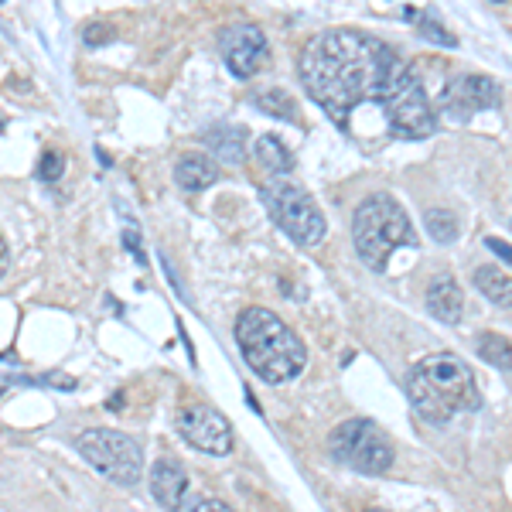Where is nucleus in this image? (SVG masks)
Returning <instances> with one entry per match:
<instances>
[{
    "label": "nucleus",
    "instance_id": "obj_14",
    "mask_svg": "<svg viewBox=\"0 0 512 512\" xmlns=\"http://www.w3.org/2000/svg\"><path fill=\"white\" fill-rule=\"evenodd\" d=\"M475 287L489 297L492 304H499V308H509L512 301V280L502 267H478L475 270Z\"/></svg>",
    "mask_w": 512,
    "mask_h": 512
},
{
    "label": "nucleus",
    "instance_id": "obj_3",
    "mask_svg": "<svg viewBox=\"0 0 512 512\" xmlns=\"http://www.w3.org/2000/svg\"><path fill=\"white\" fill-rule=\"evenodd\" d=\"M236 342L243 352L246 366L267 383H291L294 376L304 373L308 366V349L297 338V332L280 321L267 308H246L236 318Z\"/></svg>",
    "mask_w": 512,
    "mask_h": 512
},
{
    "label": "nucleus",
    "instance_id": "obj_13",
    "mask_svg": "<svg viewBox=\"0 0 512 512\" xmlns=\"http://www.w3.org/2000/svg\"><path fill=\"white\" fill-rule=\"evenodd\" d=\"M175 181L185 192H205V188H212L219 181V164L209 154L188 151L175 164Z\"/></svg>",
    "mask_w": 512,
    "mask_h": 512
},
{
    "label": "nucleus",
    "instance_id": "obj_21",
    "mask_svg": "<svg viewBox=\"0 0 512 512\" xmlns=\"http://www.w3.org/2000/svg\"><path fill=\"white\" fill-rule=\"evenodd\" d=\"M192 512H236V509L226 506L222 499H198Z\"/></svg>",
    "mask_w": 512,
    "mask_h": 512
},
{
    "label": "nucleus",
    "instance_id": "obj_4",
    "mask_svg": "<svg viewBox=\"0 0 512 512\" xmlns=\"http://www.w3.org/2000/svg\"><path fill=\"white\" fill-rule=\"evenodd\" d=\"M352 239L362 263L373 270L390 267V256L400 246H417L414 222L403 212V205L390 195H369L352 216Z\"/></svg>",
    "mask_w": 512,
    "mask_h": 512
},
{
    "label": "nucleus",
    "instance_id": "obj_20",
    "mask_svg": "<svg viewBox=\"0 0 512 512\" xmlns=\"http://www.w3.org/2000/svg\"><path fill=\"white\" fill-rule=\"evenodd\" d=\"M62 171H65V161H62V154H55V151H48L45 158H41V164H38V178L41 181L62 178Z\"/></svg>",
    "mask_w": 512,
    "mask_h": 512
},
{
    "label": "nucleus",
    "instance_id": "obj_7",
    "mask_svg": "<svg viewBox=\"0 0 512 512\" xmlns=\"http://www.w3.org/2000/svg\"><path fill=\"white\" fill-rule=\"evenodd\" d=\"M263 202H267L270 216L297 246H318L325 239V216H321L318 202L294 185L291 178H270L263 185Z\"/></svg>",
    "mask_w": 512,
    "mask_h": 512
},
{
    "label": "nucleus",
    "instance_id": "obj_8",
    "mask_svg": "<svg viewBox=\"0 0 512 512\" xmlns=\"http://www.w3.org/2000/svg\"><path fill=\"white\" fill-rule=\"evenodd\" d=\"M175 427H178L181 441H188L195 451L216 454V458L233 451V427H229V420L222 417L216 407L188 403V407L178 410Z\"/></svg>",
    "mask_w": 512,
    "mask_h": 512
},
{
    "label": "nucleus",
    "instance_id": "obj_5",
    "mask_svg": "<svg viewBox=\"0 0 512 512\" xmlns=\"http://www.w3.org/2000/svg\"><path fill=\"white\" fill-rule=\"evenodd\" d=\"M328 451L335 454V461L349 465L352 472L362 475H386L396 461L393 437L376 424V420L355 417L338 424L328 434Z\"/></svg>",
    "mask_w": 512,
    "mask_h": 512
},
{
    "label": "nucleus",
    "instance_id": "obj_11",
    "mask_svg": "<svg viewBox=\"0 0 512 512\" xmlns=\"http://www.w3.org/2000/svg\"><path fill=\"white\" fill-rule=\"evenodd\" d=\"M188 492V472L178 458H161L151 468V495L164 512H178Z\"/></svg>",
    "mask_w": 512,
    "mask_h": 512
},
{
    "label": "nucleus",
    "instance_id": "obj_12",
    "mask_svg": "<svg viewBox=\"0 0 512 512\" xmlns=\"http://www.w3.org/2000/svg\"><path fill=\"white\" fill-rule=\"evenodd\" d=\"M427 311L444 325H458L465 318V294H461L458 280L451 274H437L427 284Z\"/></svg>",
    "mask_w": 512,
    "mask_h": 512
},
{
    "label": "nucleus",
    "instance_id": "obj_19",
    "mask_svg": "<svg viewBox=\"0 0 512 512\" xmlns=\"http://www.w3.org/2000/svg\"><path fill=\"white\" fill-rule=\"evenodd\" d=\"M407 18L417 24L420 35L431 38V41H437V45H448V48L458 45V38H454L441 21H434V14H427V11H407Z\"/></svg>",
    "mask_w": 512,
    "mask_h": 512
},
{
    "label": "nucleus",
    "instance_id": "obj_22",
    "mask_svg": "<svg viewBox=\"0 0 512 512\" xmlns=\"http://www.w3.org/2000/svg\"><path fill=\"white\" fill-rule=\"evenodd\" d=\"M485 243H489L495 253H502V260H509V243H506V239H495V236H489V239H485Z\"/></svg>",
    "mask_w": 512,
    "mask_h": 512
},
{
    "label": "nucleus",
    "instance_id": "obj_2",
    "mask_svg": "<svg viewBox=\"0 0 512 512\" xmlns=\"http://www.w3.org/2000/svg\"><path fill=\"white\" fill-rule=\"evenodd\" d=\"M407 393L427 424H448L454 414H468L482 403L472 366L451 352L420 359L407 376Z\"/></svg>",
    "mask_w": 512,
    "mask_h": 512
},
{
    "label": "nucleus",
    "instance_id": "obj_1",
    "mask_svg": "<svg viewBox=\"0 0 512 512\" xmlns=\"http://www.w3.org/2000/svg\"><path fill=\"white\" fill-rule=\"evenodd\" d=\"M308 96L345 127L362 106H376L396 140H424L437 130L431 99L407 62L386 41L362 31H321L297 62Z\"/></svg>",
    "mask_w": 512,
    "mask_h": 512
},
{
    "label": "nucleus",
    "instance_id": "obj_18",
    "mask_svg": "<svg viewBox=\"0 0 512 512\" xmlns=\"http://www.w3.org/2000/svg\"><path fill=\"white\" fill-rule=\"evenodd\" d=\"M427 222V233H431L437 243H454L458 239V216L451 209H431L424 216Z\"/></svg>",
    "mask_w": 512,
    "mask_h": 512
},
{
    "label": "nucleus",
    "instance_id": "obj_17",
    "mask_svg": "<svg viewBox=\"0 0 512 512\" xmlns=\"http://www.w3.org/2000/svg\"><path fill=\"white\" fill-rule=\"evenodd\" d=\"M478 355L492 366H502V373H509V338H502L499 332H485L478 335Z\"/></svg>",
    "mask_w": 512,
    "mask_h": 512
},
{
    "label": "nucleus",
    "instance_id": "obj_15",
    "mask_svg": "<svg viewBox=\"0 0 512 512\" xmlns=\"http://www.w3.org/2000/svg\"><path fill=\"white\" fill-rule=\"evenodd\" d=\"M256 158H260L263 168L270 171L274 178H284L287 171L294 168V154L287 151L284 144L274 137V134H263L260 140H256Z\"/></svg>",
    "mask_w": 512,
    "mask_h": 512
},
{
    "label": "nucleus",
    "instance_id": "obj_16",
    "mask_svg": "<svg viewBox=\"0 0 512 512\" xmlns=\"http://www.w3.org/2000/svg\"><path fill=\"white\" fill-rule=\"evenodd\" d=\"M253 103L260 106L263 113H270V117H284V120L297 117V103L284 89H260V93L253 96Z\"/></svg>",
    "mask_w": 512,
    "mask_h": 512
},
{
    "label": "nucleus",
    "instance_id": "obj_24",
    "mask_svg": "<svg viewBox=\"0 0 512 512\" xmlns=\"http://www.w3.org/2000/svg\"><path fill=\"white\" fill-rule=\"evenodd\" d=\"M366 512H383V509H366Z\"/></svg>",
    "mask_w": 512,
    "mask_h": 512
},
{
    "label": "nucleus",
    "instance_id": "obj_6",
    "mask_svg": "<svg viewBox=\"0 0 512 512\" xmlns=\"http://www.w3.org/2000/svg\"><path fill=\"white\" fill-rule=\"evenodd\" d=\"M76 448L110 482L137 485L144 478V451L130 434L113 431V427H89L76 437Z\"/></svg>",
    "mask_w": 512,
    "mask_h": 512
},
{
    "label": "nucleus",
    "instance_id": "obj_23",
    "mask_svg": "<svg viewBox=\"0 0 512 512\" xmlns=\"http://www.w3.org/2000/svg\"><path fill=\"white\" fill-rule=\"evenodd\" d=\"M4 267H7V243H4V236H0V274H4Z\"/></svg>",
    "mask_w": 512,
    "mask_h": 512
},
{
    "label": "nucleus",
    "instance_id": "obj_10",
    "mask_svg": "<svg viewBox=\"0 0 512 512\" xmlns=\"http://www.w3.org/2000/svg\"><path fill=\"white\" fill-rule=\"evenodd\" d=\"M499 103V82L482 72H465V76L451 79L441 93V106L458 120H468L482 110H492Z\"/></svg>",
    "mask_w": 512,
    "mask_h": 512
},
{
    "label": "nucleus",
    "instance_id": "obj_9",
    "mask_svg": "<svg viewBox=\"0 0 512 512\" xmlns=\"http://www.w3.org/2000/svg\"><path fill=\"white\" fill-rule=\"evenodd\" d=\"M219 48H222V59H226V69L236 79H253L267 65L270 55L267 35L256 24H236V28L222 31Z\"/></svg>",
    "mask_w": 512,
    "mask_h": 512
}]
</instances>
